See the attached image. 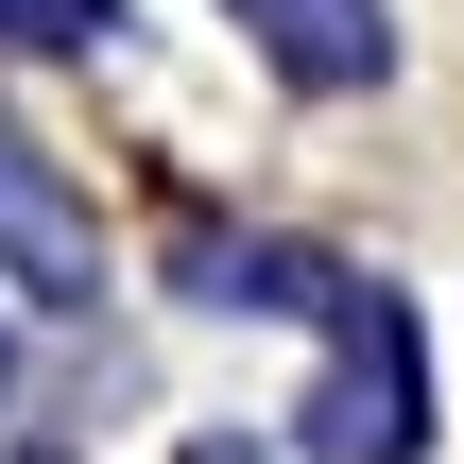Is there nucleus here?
<instances>
[{
  "label": "nucleus",
  "instance_id": "2",
  "mask_svg": "<svg viewBox=\"0 0 464 464\" xmlns=\"http://www.w3.org/2000/svg\"><path fill=\"white\" fill-rule=\"evenodd\" d=\"M0 276H17V293H103V224H86L17 138H0Z\"/></svg>",
  "mask_w": 464,
  "mask_h": 464
},
{
  "label": "nucleus",
  "instance_id": "3",
  "mask_svg": "<svg viewBox=\"0 0 464 464\" xmlns=\"http://www.w3.org/2000/svg\"><path fill=\"white\" fill-rule=\"evenodd\" d=\"M241 34L293 86H379V0H241Z\"/></svg>",
  "mask_w": 464,
  "mask_h": 464
},
{
  "label": "nucleus",
  "instance_id": "4",
  "mask_svg": "<svg viewBox=\"0 0 464 464\" xmlns=\"http://www.w3.org/2000/svg\"><path fill=\"white\" fill-rule=\"evenodd\" d=\"M86 17H103V0H0V52H69Z\"/></svg>",
  "mask_w": 464,
  "mask_h": 464
},
{
  "label": "nucleus",
  "instance_id": "1",
  "mask_svg": "<svg viewBox=\"0 0 464 464\" xmlns=\"http://www.w3.org/2000/svg\"><path fill=\"white\" fill-rule=\"evenodd\" d=\"M327 310V379H310V464H413L430 448V362H413V310L396 293H362V276H327L310 293Z\"/></svg>",
  "mask_w": 464,
  "mask_h": 464
}]
</instances>
